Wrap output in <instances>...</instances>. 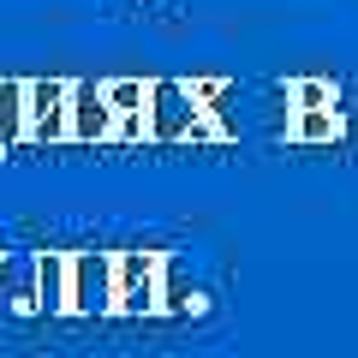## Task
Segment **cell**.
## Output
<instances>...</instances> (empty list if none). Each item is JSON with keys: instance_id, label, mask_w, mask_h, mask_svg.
Here are the masks:
<instances>
[{"instance_id": "8fae6325", "label": "cell", "mask_w": 358, "mask_h": 358, "mask_svg": "<svg viewBox=\"0 0 358 358\" xmlns=\"http://www.w3.org/2000/svg\"><path fill=\"white\" fill-rule=\"evenodd\" d=\"M341 114H293L287 120V143H334L341 138Z\"/></svg>"}, {"instance_id": "8992f818", "label": "cell", "mask_w": 358, "mask_h": 358, "mask_svg": "<svg viewBox=\"0 0 358 358\" xmlns=\"http://www.w3.org/2000/svg\"><path fill=\"white\" fill-rule=\"evenodd\" d=\"M36 257H0V310L6 317H36V281H30Z\"/></svg>"}, {"instance_id": "ba28073f", "label": "cell", "mask_w": 358, "mask_h": 358, "mask_svg": "<svg viewBox=\"0 0 358 358\" xmlns=\"http://www.w3.org/2000/svg\"><path fill=\"white\" fill-rule=\"evenodd\" d=\"M24 150V78H0V155Z\"/></svg>"}, {"instance_id": "30bf717a", "label": "cell", "mask_w": 358, "mask_h": 358, "mask_svg": "<svg viewBox=\"0 0 358 358\" xmlns=\"http://www.w3.org/2000/svg\"><path fill=\"white\" fill-rule=\"evenodd\" d=\"M281 96L299 108V114H334V84L329 78H293Z\"/></svg>"}, {"instance_id": "6da1fadb", "label": "cell", "mask_w": 358, "mask_h": 358, "mask_svg": "<svg viewBox=\"0 0 358 358\" xmlns=\"http://www.w3.org/2000/svg\"><path fill=\"white\" fill-rule=\"evenodd\" d=\"M143 120H150V143H221V131L197 114V102L185 96V84H173V78H155L150 84Z\"/></svg>"}, {"instance_id": "3957f363", "label": "cell", "mask_w": 358, "mask_h": 358, "mask_svg": "<svg viewBox=\"0 0 358 358\" xmlns=\"http://www.w3.org/2000/svg\"><path fill=\"white\" fill-rule=\"evenodd\" d=\"M66 317H114V251H66Z\"/></svg>"}, {"instance_id": "9c48e42d", "label": "cell", "mask_w": 358, "mask_h": 358, "mask_svg": "<svg viewBox=\"0 0 358 358\" xmlns=\"http://www.w3.org/2000/svg\"><path fill=\"white\" fill-rule=\"evenodd\" d=\"M102 102H108V114H114V120H131V114L150 108V84H143V78H108V84H102Z\"/></svg>"}, {"instance_id": "277c9868", "label": "cell", "mask_w": 358, "mask_h": 358, "mask_svg": "<svg viewBox=\"0 0 358 358\" xmlns=\"http://www.w3.org/2000/svg\"><path fill=\"white\" fill-rule=\"evenodd\" d=\"M66 78H36L24 84V143L48 150V143H66Z\"/></svg>"}, {"instance_id": "7c38bea8", "label": "cell", "mask_w": 358, "mask_h": 358, "mask_svg": "<svg viewBox=\"0 0 358 358\" xmlns=\"http://www.w3.org/2000/svg\"><path fill=\"white\" fill-rule=\"evenodd\" d=\"M209 310V293L197 287H162V317H203Z\"/></svg>"}, {"instance_id": "52a82bcc", "label": "cell", "mask_w": 358, "mask_h": 358, "mask_svg": "<svg viewBox=\"0 0 358 358\" xmlns=\"http://www.w3.org/2000/svg\"><path fill=\"white\" fill-rule=\"evenodd\" d=\"M30 281H36V317H66V251H36Z\"/></svg>"}, {"instance_id": "5b68a950", "label": "cell", "mask_w": 358, "mask_h": 358, "mask_svg": "<svg viewBox=\"0 0 358 358\" xmlns=\"http://www.w3.org/2000/svg\"><path fill=\"white\" fill-rule=\"evenodd\" d=\"M114 114L102 102V84H72L66 90V143H108Z\"/></svg>"}, {"instance_id": "7a4b0ae2", "label": "cell", "mask_w": 358, "mask_h": 358, "mask_svg": "<svg viewBox=\"0 0 358 358\" xmlns=\"http://www.w3.org/2000/svg\"><path fill=\"white\" fill-rule=\"evenodd\" d=\"M167 251H114V317H162Z\"/></svg>"}]
</instances>
